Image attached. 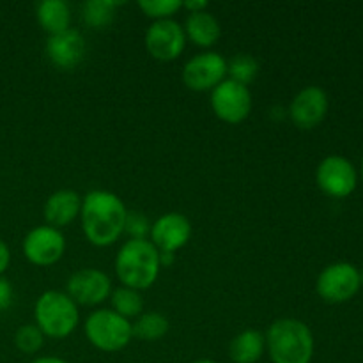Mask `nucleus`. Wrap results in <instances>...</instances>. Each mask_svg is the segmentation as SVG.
<instances>
[{
	"label": "nucleus",
	"mask_w": 363,
	"mask_h": 363,
	"mask_svg": "<svg viewBox=\"0 0 363 363\" xmlns=\"http://www.w3.org/2000/svg\"><path fill=\"white\" fill-rule=\"evenodd\" d=\"M126 216L123 199L108 190H92L82 199V230L96 248L110 247L123 236Z\"/></svg>",
	"instance_id": "1"
},
{
	"label": "nucleus",
	"mask_w": 363,
	"mask_h": 363,
	"mask_svg": "<svg viewBox=\"0 0 363 363\" xmlns=\"http://www.w3.org/2000/svg\"><path fill=\"white\" fill-rule=\"evenodd\" d=\"M113 268L121 286L145 291L155 286L162 272L160 252L149 240H128L121 245Z\"/></svg>",
	"instance_id": "2"
},
{
	"label": "nucleus",
	"mask_w": 363,
	"mask_h": 363,
	"mask_svg": "<svg viewBox=\"0 0 363 363\" xmlns=\"http://www.w3.org/2000/svg\"><path fill=\"white\" fill-rule=\"evenodd\" d=\"M264 339L272 363H311L314 358V335L300 319H277L269 325Z\"/></svg>",
	"instance_id": "3"
},
{
	"label": "nucleus",
	"mask_w": 363,
	"mask_h": 363,
	"mask_svg": "<svg viewBox=\"0 0 363 363\" xmlns=\"http://www.w3.org/2000/svg\"><path fill=\"white\" fill-rule=\"evenodd\" d=\"M34 325L45 339H67L80 325L78 305L64 291H45L35 300Z\"/></svg>",
	"instance_id": "4"
},
{
	"label": "nucleus",
	"mask_w": 363,
	"mask_h": 363,
	"mask_svg": "<svg viewBox=\"0 0 363 363\" xmlns=\"http://www.w3.org/2000/svg\"><path fill=\"white\" fill-rule=\"evenodd\" d=\"M84 332L89 344L103 353L123 351L133 339L131 323L121 318L112 308H98L84 323Z\"/></svg>",
	"instance_id": "5"
},
{
	"label": "nucleus",
	"mask_w": 363,
	"mask_h": 363,
	"mask_svg": "<svg viewBox=\"0 0 363 363\" xmlns=\"http://www.w3.org/2000/svg\"><path fill=\"white\" fill-rule=\"evenodd\" d=\"M362 287L360 272L351 262H333L319 273L315 293L323 301L332 305L353 300Z\"/></svg>",
	"instance_id": "6"
},
{
	"label": "nucleus",
	"mask_w": 363,
	"mask_h": 363,
	"mask_svg": "<svg viewBox=\"0 0 363 363\" xmlns=\"http://www.w3.org/2000/svg\"><path fill=\"white\" fill-rule=\"evenodd\" d=\"M213 113L227 124H240L248 119L252 112V92L247 85L225 80L211 91L209 98Z\"/></svg>",
	"instance_id": "7"
},
{
	"label": "nucleus",
	"mask_w": 363,
	"mask_h": 363,
	"mask_svg": "<svg viewBox=\"0 0 363 363\" xmlns=\"http://www.w3.org/2000/svg\"><path fill=\"white\" fill-rule=\"evenodd\" d=\"M66 238L59 229H53L50 225H39L28 230L23 238L21 250L25 259L30 264L39 268H48L57 264L66 254Z\"/></svg>",
	"instance_id": "8"
},
{
	"label": "nucleus",
	"mask_w": 363,
	"mask_h": 363,
	"mask_svg": "<svg viewBox=\"0 0 363 363\" xmlns=\"http://www.w3.org/2000/svg\"><path fill=\"white\" fill-rule=\"evenodd\" d=\"M319 190L332 199H346L357 190L358 174L353 163L339 155H330L315 170Z\"/></svg>",
	"instance_id": "9"
},
{
	"label": "nucleus",
	"mask_w": 363,
	"mask_h": 363,
	"mask_svg": "<svg viewBox=\"0 0 363 363\" xmlns=\"http://www.w3.org/2000/svg\"><path fill=\"white\" fill-rule=\"evenodd\" d=\"M181 78L190 91L211 92L227 78V60L218 52H202L184 64Z\"/></svg>",
	"instance_id": "10"
},
{
	"label": "nucleus",
	"mask_w": 363,
	"mask_h": 363,
	"mask_svg": "<svg viewBox=\"0 0 363 363\" xmlns=\"http://www.w3.org/2000/svg\"><path fill=\"white\" fill-rule=\"evenodd\" d=\"M145 50L160 62H172L181 57L186 48L184 28L176 20L152 21L145 30Z\"/></svg>",
	"instance_id": "11"
},
{
	"label": "nucleus",
	"mask_w": 363,
	"mask_h": 363,
	"mask_svg": "<svg viewBox=\"0 0 363 363\" xmlns=\"http://www.w3.org/2000/svg\"><path fill=\"white\" fill-rule=\"evenodd\" d=\"M112 280L103 269L84 268L74 272L67 279L64 293L78 305V307H96L106 301L112 294Z\"/></svg>",
	"instance_id": "12"
},
{
	"label": "nucleus",
	"mask_w": 363,
	"mask_h": 363,
	"mask_svg": "<svg viewBox=\"0 0 363 363\" xmlns=\"http://www.w3.org/2000/svg\"><path fill=\"white\" fill-rule=\"evenodd\" d=\"M328 108L330 99L326 91H323L318 85H308L294 96L287 113H289V119L293 121L294 126L308 131L314 130L325 121Z\"/></svg>",
	"instance_id": "13"
},
{
	"label": "nucleus",
	"mask_w": 363,
	"mask_h": 363,
	"mask_svg": "<svg viewBox=\"0 0 363 363\" xmlns=\"http://www.w3.org/2000/svg\"><path fill=\"white\" fill-rule=\"evenodd\" d=\"M191 238V223L181 213H165L151 223L149 241L160 254H176Z\"/></svg>",
	"instance_id": "14"
},
{
	"label": "nucleus",
	"mask_w": 363,
	"mask_h": 363,
	"mask_svg": "<svg viewBox=\"0 0 363 363\" xmlns=\"http://www.w3.org/2000/svg\"><path fill=\"white\" fill-rule=\"evenodd\" d=\"M45 52L53 66L64 71H71L84 60L87 45H85V38L80 30L67 28L60 34L48 35Z\"/></svg>",
	"instance_id": "15"
},
{
	"label": "nucleus",
	"mask_w": 363,
	"mask_h": 363,
	"mask_svg": "<svg viewBox=\"0 0 363 363\" xmlns=\"http://www.w3.org/2000/svg\"><path fill=\"white\" fill-rule=\"evenodd\" d=\"M82 211V197L78 191L64 188V190H57L46 199L45 213L46 225L53 227V229H62L73 223L74 220L80 216Z\"/></svg>",
	"instance_id": "16"
},
{
	"label": "nucleus",
	"mask_w": 363,
	"mask_h": 363,
	"mask_svg": "<svg viewBox=\"0 0 363 363\" xmlns=\"http://www.w3.org/2000/svg\"><path fill=\"white\" fill-rule=\"evenodd\" d=\"M183 28L186 41H191L195 46H201V48H211L218 43L220 35H222L220 21L209 11L188 14Z\"/></svg>",
	"instance_id": "17"
},
{
	"label": "nucleus",
	"mask_w": 363,
	"mask_h": 363,
	"mask_svg": "<svg viewBox=\"0 0 363 363\" xmlns=\"http://www.w3.org/2000/svg\"><path fill=\"white\" fill-rule=\"evenodd\" d=\"M264 351V333L259 330H243L229 344V358L233 363H257Z\"/></svg>",
	"instance_id": "18"
},
{
	"label": "nucleus",
	"mask_w": 363,
	"mask_h": 363,
	"mask_svg": "<svg viewBox=\"0 0 363 363\" xmlns=\"http://www.w3.org/2000/svg\"><path fill=\"white\" fill-rule=\"evenodd\" d=\"M35 18L43 30L48 35L60 34L71 28V9L64 0H43L38 4Z\"/></svg>",
	"instance_id": "19"
},
{
	"label": "nucleus",
	"mask_w": 363,
	"mask_h": 363,
	"mask_svg": "<svg viewBox=\"0 0 363 363\" xmlns=\"http://www.w3.org/2000/svg\"><path fill=\"white\" fill-rule=\"evenodd\" d=\"M170 323L160 312H142L137 321L131 323V333L133 339L144 340V342H156L169 333Z\"/></svg>",
	"instance_id": "20"
},
{
	"label": "nucleus",
	"mask_w": 363,
	"mask_h": 363,
	"mask_svg": "<svg viewBox=\"0 0 363 363\" xmlns=\"http://www.w3.org/2000/svg\"><path fill=\"white\" fill-rule=\"evenodd\" d=\"M108 300L110 305H112V311L119 314L121 318L128 319V321L131 318H138L144 312V300H142L140 291L121 286L112 291Z\"/></svg>",
	"instance_id": "21"
},
{
	"label": "nucleus",
	"mask_w": 363,
	"mask_h": 363,
	"mask_svg": "<svg viewBox=\"0 0 363 363\" xmlns=\"http://www.w3.org/2000/svg\"><path fill=\"white\" fill-rule=\"evenodd\" d=\"M119 2L116 0H87L82 6V16L87 27L105 28L116 18V11Z\"/></svg>",
	"instance_id": "22"
},
{
	"label": "nucleus",
	"mask_w": 363,
	"mask_h": 363,
	"mask_svg": "<svg viewBox=\"0 0 363 363\" xmlns=\"http://www.w3.org/2000/svg\"><path fill=\"white\" fill-rule=\"evenodd\" d=\"M259 74V62L255 57L248 53H238L227 62V77L229 80L238 82L241 85H250Z\"/></svg>",
	"instance_id": "23"
},
{
	"label": "nucleus",
	"mask_w": 363,
	"mask_h": 363,
	"mask_svg": "<svg viewBox=\"0 0 363 363\" xmlns=\"http://www.w3.org/2000/svg\"><path fill=\"white\" fill-rule=\"evenodd\" d=\"M45 344V335L35 325H21L14 333V346L23 354H35Z\"/></svg>",
	"instance_id": "24"
},
{
	"label": "nucleus",
	"mask_w": 363,
	"mask_h": 363,
	"mask_svg": "<svg viewBox=\"0 0 363 363\" xmlns=\"http://www.w3.org/2000/svg\"><path fill=\"white\" fill-rule=\"evenodd\" d=\"M138 7L152 21H160L172 20L174 14L183 9V2L181 0H140Z\"/></svg>",
	"instance_id": "25"
},
{
	"label": "nucleus",
	"mask_w": 363,
	"mask_h": 363,
	"mask_svg": "<svg viewBox=\"0 0 363 363\" xmlns=\"http://www.w3.org/2000/svg\"><path fill=\"white\" fill-rule=\"evenodd\" d=\"M124 233L130 236V240H149L151 233V222L144 213L128 211L126 223H124Z\"/></svg>",
	"instance_id": "26"
},
{
	"label": "nucleus",
	"mask_w": 363,
	"mask_h": 363,
	"mask_svg": "<svg viewBox=\"0 0 363 363\" xmlns=\"http://www.w3.org/2000/svg\"><path fill=\"white\" fill-rule=\"evenodd\" d=\"M13 303V286L7 279L0 277V312L7 311Z\"/></svg>",
	"instance_id": "27"
},
{
	"label": "nucleus",
	"mask_w": 363,
	"mask_h": 363,
	"mask_svg": "<svg viewBox=\"0 0 363 363\" xmlns=\"http://www.w3.org/2000/svg\"><path fill=\"white\" fill-rule=\"evenodd\" d=\"M11 264V250L6 245V241L0 240V277H4V273L7 272Z\"/></svg>",
	"instance_id": "28"
},
{
	"label": "nucleus",
	"mask_w": 363,
	"mask_h": 363,
	"mask_svg": "<svg viewBox=\"0 0 363 363\" xmlns=\"http://www.w3.org/2000/svg\"><path fill=\"white\" fill-rule=\"evenodd\" d=\"M209 4L206 0H186L183 2V9H186L188 13H201V11H208Z\"/></svg>",
	"instance_id": "29"
},
{
	"label": "nucleus",
	"mask_w": 363,
	"mask_h": 363,
	"mask_svg": "<svg viewBox=\"0 0 363 363\" xmlns=\"http://www.w3.org/2000/svg\"><path fill=\"white\" fill-rule=\"evenodd\" d=\"M30 363H67V362L59 357H39V358H34Z\"/></svg>",
	"instance_id": "30"
},
{
	"label": "nucleus",
	"mask_w": 363,
	"mask_h": 363,
	"mask_svg": "<svg viewBox=\"0 0 363 363\" xmlns=\"http://www.w3.org/2000/svg\"><path fill=\"white\" fill-rule=\"evenodd\" d=\"M191 363H218V362L208 360V358H202V360H195V362H191Z\"/></svg>",
	"instance_id": "31"
},
{
	"label": "nucleus",
	"mask_w": 363,
	"mask_h": 363,
	"mask_svg": "<svg viewBox=\"0 0 363 363\" xmlns=\"http://www.w3.org/2000/svg\"><path fill=\"white\" fill-rule=\"evenodd\" d=\"M360 174H362V179H363V156H362V167H360Z\"/></svg>",
	"instance_id": "32"
},
{
	"label": "nucleus",
	"mask_w": 363,
	"mask_h": 363,
	"mask_svg": "<svg viewBox=\"0 0 363 363\" xmlns=\"http://www.w3.org/2000/svg\"><path fill=\"white\" fill-rule=\"evenodd\" d=\"M360 280H362V287H363V269L360 272Z\"/></svg>",
	"instance_id": "33"
}]
</instances>
